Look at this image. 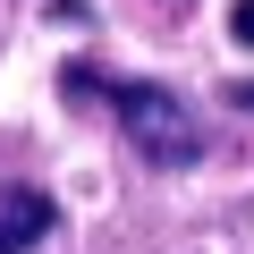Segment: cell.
Masks as SVG:
<instances>
[{
	"label": "cell",
	"mask_w": 254,
	"mask_h": 254,
	"mask_svg": "<svg viewBox=\"0 0 254 254\" xmlns=\"http://www.w3.org/2000/svg\"><path fill=\"white\" fill-rule=\"evenodd\" d=\"M110 110H119V127L136 136V153H144L153 170L203 161V119H195L170 85H110Z\"/></svg>",
	"instance_id": "obj_1"
},
{
	"label": "cell",
	"mask_w": 254,
	"mask_h": 254,
	"mask_svg": "<svg viewBox=\"0 0 254 254\" xmlns=\"http://www.w3.org/2000/svg\"><path fill=\"white\" fill-rule=\"evenodd\" d=\"M51 229H60V212L43 187H0V254H34Z\"/></svg>",
	"instance_id": "obj_2"
},
{
	"label": "cell",
	"mask_w": 254,
	"mask_h": 254,
	"mask_svg": "<svg viewBox=\"0 0 254 254\" xmlns=\"http://www.w3.org/2000/svg\"><path fill=\"white\" fill-rule=\"evenodd\" d=\"M229 34H237V43L254 51V0H237V9H229Z\"/></svg>",
	"instance_id": "obj_3"
},
{
	"label": "cell",
	"mask_w": 254,
	"mask_h": 254,
	"mask_svg": "<svg viewBox=\"0 0 254 254\" xmlns=\"http://www.w3.org/2000/svg\"><path fill=\"white\" fill-rule=\"evenodd\" d=\"M229 102H246V110H254V85H237V93H229Z\"/></svg>",
	"instance_id": "obj_4"
}]
</instances>
